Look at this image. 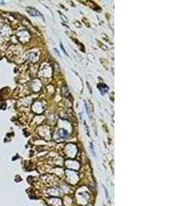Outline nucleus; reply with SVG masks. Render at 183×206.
<instances>
[{"label": "nucleus", "mask_w": 183, "mask_h": 206, "mask_svg": "<svg viewBox=\"0 0 183 206\" xmlns=\"http://www.w3.org/2000/svg\"><path fill=\"white\" fill-rule=\"evenodd\" d=\"M99 88H100V91H101L102 92V91H104V92H107L108 90V87L106 85H104V84H101V85H100Z\"/></svg>", "instance_id": "nucleus-2"}, {"label": "nucleus", "mask_w": 183, "mask_h": 206, "mask_svg": "<svg viewBox=\"0 0 183 206\" xmlns=\"http://www.w3.org/2000/svg\"><path fill=\"white\" fill-rule=\"evenodd\" d=\"M104 190H105V192H106V197L108 198V192H107V190H106V189L105 188H104Z\"/></svg>", "instance_id": "nucleus-4"}, {"label": "nucleus", "mask_w": 183, "mask_h": 206, "mask_svg": "<svg viewBox=\"0 0 183 206\" xmlns=\"http://www.w3.org/2000/svg\"><path fill=\"white\" fill-rule=\"evenodd\" d=\"M27 10L32 16H42L41 14L40 13L39 11H37L35 9H34V8H29L27 9Z\"/></svg>", "instance_id": "nucleus-1"}, {"label": "nucleus", "mask_w": 183, "mask_h": 206, "mask_svg": "<svg viewBox=\"0 0 183 206\" xmlns=\"http://www.w3.org/2000/svg\"><path fill=\"white\" fill-rule=\"evenodd\" d=\"M61 48H62V49H63V51H64V54H67V53H66V51H65V49H64V47H63V46L62 45V44H61Z\"/></svg>", "instance_id": "nucleus-3"}]
</instances>
